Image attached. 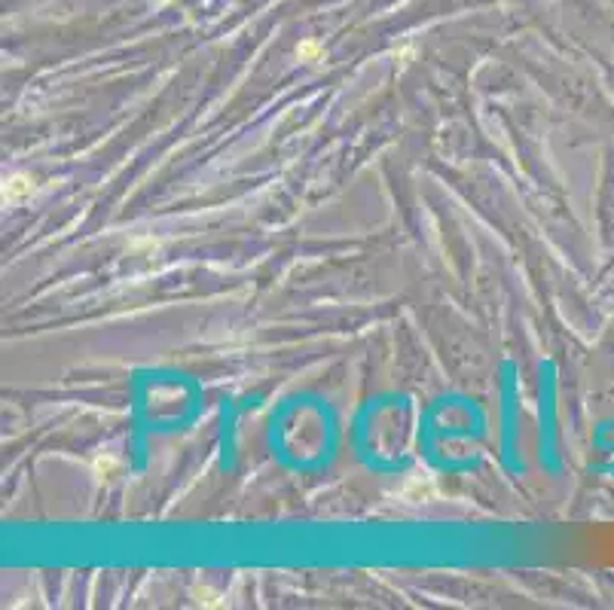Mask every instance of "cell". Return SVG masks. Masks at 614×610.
Here are the masks:
<instances>
[{"mask_svg": "<svg viewBox=\"0 0 614 610\" xmlns=\"http://www.w3.org/2000/svg\"><path fill=\"white\" fill-rule=\"evenodd\" d=\"M297 58H300V61H315V58H321V46L315 43V40L300 43V46H297Z\"/></svg>", "mask_w": 614, "mask_h": 610, "instance_id": "2", "label": "cell"}, {"mask_svg": "<svg viewBox=\"0 0 614 610\" xmlns=\"http://www.w3.org/2000/svg\"><path fill=\"white\" fill-rule=\"evenodd\" d=\"M25 192H31V180L28 177H13L10 183L3 187V198H19V196H25Z\"/></svg>", "mask_w": 614, "mask_h": 610, "instance_id": "1", "label": "cell"}]
</instances>
